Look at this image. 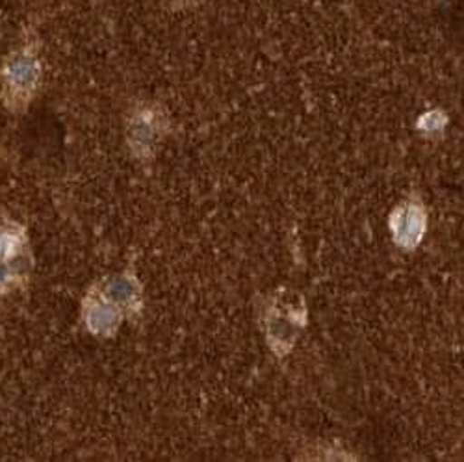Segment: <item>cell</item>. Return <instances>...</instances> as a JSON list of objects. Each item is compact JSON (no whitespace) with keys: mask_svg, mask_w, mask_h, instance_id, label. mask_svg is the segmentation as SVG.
<instances>
[{"mask_svg":"<svg viewBox=\"0 0 464 462\" xmlns=\"http://www.w3.org/2000/svg\"><path fill=\"white\" fill-rule=\"evenodd\" d=\"M304 306L276 297L266 313V334L272 351L279 357L292 351L294 343L304 327Z\"/></svg>","mask_w":464,"mask_h":462,"instance_id":"obj_1","label":"cell"},{"mask_svg":"<svg viewBox=\"0 0 464 462\" xmlns=\"http://www.w3.org/2000/svg\"><path fill=\"white\" fill-rule=\"evenodd\" d=\"M42 81V63L37 56L28 51H17L5 63L3 82L5 93L12 106H24L35 93Z\"/></svg>","mask_w":464,"mask_h":462,"instance_id":"obj_2","label":"cell"},{"mask_svg":"<svg viewBox=\"0 0 464 462\" xmlns=\"http://www.w3.org/2000/svg\"><path fill=\"white\" fill-rule=\"evenodd\" d=\"M166 115L157 106L138 108L129 121L127 138L138 159H152L166 134Z\"/></svg>","mask_w":464,"mask_h":462,"instance_id":"obj_3","label":"cell"},{"mask_svg":"<svg viewBox=\"0 0 464 462\" xmlns=\"http://www.w3.org/2000/svg\"><path fill=\"white\" fill-rule=\"evenodd\" d=\"M428 230V212L420 199H407L391 216V235L403 251L416 249Z\"/></svg>","mask_w":464,"mask_h":462,"instance_id":"obj_4","label":"cell"},{"mask_svg":"<svg viewBox=\"0 0 464 462\" xmlns=\"http://www.w3.org/2000/svg\"><path fill=\"white\" fill-rule=\"evenodd\" d=\"M125 314L118 306L111 304L108 299H104L97 288H92L82 303V320L86 323V329L93 336L108 338L118 332V329L123 323Z\"/></svg>","mask_w":464,"mask_h":462,"instance_id":"obj_5","label":"cell"},{"mask_svg":"<svg viewBox=\"0 0 464 462\" xmlns=\"http://www.w3.org/2000/svg\"><path fill=\"white\" fill-rule=\"evenodd\" d=\"M97 292L115 304L125 316H136L141 311L143 294L141 284L134 274H118L102 281Z\"/></svg>","mask_w":464,"mask_h":462,"instance_id":"obj_6","label":"cell"},{"mask_svg":"<svg viewBox=\"0 0 464 462\" xmlns=\"http://www.w3.org/2000/svg\"><path fill=\"white\" fill-rule=\"evenodd\" d=\"M28 258L26 230L14 221H0V265L23 264Z\"/></svg>","mask_w":464,"mask_h":462,"instance_id":"obj_7","label":"cell"},{"mask_svg":"<svg viewBox=\"0 0 464 462\" xmlns=\"http://www.w3.org/2000/svg\"><path fill=\"white\" fill-rule=\"evenodd\" d=\"M444 127H446V115L440 110L428 111L423 115V118H420V123H418V129L425 134L442 132Z\"/></svg>","mask_w":464,"mask_h":462,"instance_id":"obj_8","label":"cell"}]
</instances>
